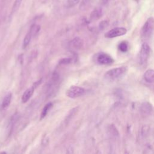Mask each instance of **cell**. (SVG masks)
<instances>
[{"instance_id":"obj_1","label":"cell","mask_w":154,"mask_h":154,"mask_svg":"<svg viewBox=\"0 0 154 154\" xmlns=\"http://www.w3.org/2000/svg\"><path fill=\"white\" fill-rule=\"evenodd\" d=\"M126 66H121L111 69L107 71L105 74V78L109 81H113L121 78L127 72Z\"/></svg>"},{"instance_id":"obj_2","label":"cell","mask_w":154,"mask_h":154,"mask_svg":"<svg viewBox=\"0 0 154 154\" xmlns=\"http://www.w3.org/2000/svg\"><path fill=\"white\" fill-rule=\"evenodd\" d=\"M154 29V19L149 17L143 25L141 29V36L142 38L146 39L149 38L153 31Z\"/></svg>"},{"instance_id":"obj_3","label":"cell","mask_w":154,"mask_h":154,"mask_svg":"<svg viewBox=\"0 0 154 154\" xmlns=\"http://www.w3.org/2000/svg\"><path fill=\"white\" fill-rule=\"evenodd\" d=\"M85 92V90L84 88L73 85L71 86L66 91V95L70 98H76L82 96Z\"/></svg>"},{"instance_id":"obj_4","label":"cell","mask_w":154,"mask_h":154,"mask_svg":"<svg viewBox=\"0 0 154 154\" xmlns=\"http://www.w3.org/2000/svg\"><path fill=\"white\" fill-rule=\"evenodd\" d=\"M150 51V46L146 42H144L140 51V62L141 64H144L146 63L149 57Z\"/></svg>"},{"instance_id":"obj_5","label":"cell","mask_w":154,"mask_h":154,"mask_svg":"<svg viewBox=\"0 0 154 154\" xmlns=\"http://www.w3.org/2000/svg\"><path fill=\"white\" fill-rule=\"evenodd\" d=\"M127 29L123 27H116L111 29L105 34V37L106 38H114L122 36L126 34Z\"/></svg>"},{"instance_id":"obj_6","label":"cell","mask_w":154,"mask_h":154,"mask_svg":"<svg viewBox=\"0 0 154 154\" xmlns=\"http://www.w3.org/2000/svg\"><path fill=\"white\" fill-rule=\"evenodd\" d=\"M97 62L102 65H109L114 63V59L108 54L103 52L99 53L96 56Z\"/></svg>"},{"instance_id":"obj_7","label":"cell","mask_w":154,"mask_h":154,"mask_svg":"<svg viewBox=\"0 0 154 154\" xmlns=\"http://www.w3.org/2000/svg\"><path fill=\"white\" fill-rule=\"evenodd\" d=\"M70 47L75 51H79L80 50L83 46V40L78 37H75L70 42Z\"/></svg>"},{"instance_id":"obj_8","label":"cell","mask_w":154,"mask_h":154,"mask_svg":"<svg viewBox=\"0 0 154 154\" xmlns=\"http://www.w3.org/2000/svg\"><path fill=\"white\" fill-rule=\"evenodd\" d=\"M152 111V105L148 102H143L140 106V111L143 115L148 116L151 114Z\"/></svg>"},{"instance_id":"obj_9","label":"cell","mask_w":154,"mask_h":154,"mask_svg":"<svg viewBox=\"0 0 154 154\" xmlns=\"http://www.w3.org/2000/svg\"><path fill=\"white\" fill-rule=\"evenodd\" d=\"M34 87H31L28 89H26L24 93H23L22 96V102L23 103H26L27 102L29 99L31 98V97L32 96L33 93H34Z\"/></svg>"},{"instance_id":"obj_10","label":"cell","mask_w":154,"mask_h":154,"mask_svg":"<svg viewBox=\"0 0 154 154\" xmlns=\"http://www.w3.org/2000/svg\"><path fill=\"white\" fill-rule=\"evenodd\" d=\"M11 98H12V94L11 93H8L5 96L1 103V109L2 110H5L9 106L11 101Z\"/></svg>"},{"instance_id":"obj_11","label":"cell","mask_w":154,"mask_h":154,"mask_svg":"<svg viewBox=\"0 0 154 154\" xmlns=\"http://www.w3.org/2000/svg\"><path fill=\"white\" fill-rule=\"evenodd\" d=\"M143 78L144 80L148 83L154 82V70L148 69L144 73Z\"/></svg>"},{"instance_id":"obj_12","label":"cell","mask_w":154,"mask_h":154,"mask_svg":"<svg viewBox=\"0 0 154 154\" xmlns=\"http://www.w3.org/2000/svg\"><path fill=\"white\" fill-rule=\"evenodd\" d=\"M102 14V10L100 8H95L90 14V19L91 20H96L99 19Z\"/></svg>"},{"instance_id":"obj_13","label":"cell","mask_w":154,"mask_h":154,"mask_svg":"<svg viewBox=\"0 0 154 154\" xmlns=\"http://www.w3.org/2000/svg\"><path fill=\"white\" fill-rule=\"evenodd\" d=\"M52 106H53V104H52V102H49V103H48L47 104H46L45 105V106L43 107V109L42 111V112L40 114V120L43 119L46 116V115L48 114L49 111L52 107Z\"/></svg>"},{"instance_id":"obj_14","label":"cell","mask_w":154,"mask_h":154,"mask_svg":"<svg viewBox=\"0 0 154 154\" xmlns=\"http://www.w3.org/2000/svg\"><path fill=\"white\" fill-rule=\"evenodd\" d=\"M40 29V26L38 25H37V24H34L31 26V27L29 31V32L32 37V36H34L35 35H36L39 32Z\"/></svg>"},{"instance_id":"obj_15","label":"cell","mask_w":154,"mask_h":154,"mask_svg":"<svg viewBox=\"0 0 154 154\" xmlns=\"http://www.w3.org/2000/svg\"><path fill=\"white\" fill-rule=\"evenodd\" d=\"M108 131L109 134L114 137H117V136H119V135L117 129L113 124H111L108 126Z\"/></svg>"},{"instance_id":"obj_16","label":"cell","mask_w":154,"mask_h":154,"mask_svg":"<svg viewBox=\"0 0 154 154\" xmlns=\"http://www.w3.org/2000/svg\"><path fill=\"white\" fill-rule=\"evenodd\" d=\"M118 49L122 52H126L128 50V44L126 42H122L118 46Z\"/></svg>"},{"instance_id":"obj_17","label":"cell","mask_w":154,"mask_h":154,"mask_svg":"<svg viewBox=\"0 0 154 154\" xmlns=\"http://www.w3.org/2000/svg\"><path fill=\"white\" fill-rule=\"evenodd\" d=\"M31 35L30 34V33L28 32L25 36L24 38H23V48H26V46H28V45H29L31 39Z\"/></svg>"},{"instance_id":"obj_18","label":"cell","mask_w":154,"mask_h":154,"mask_svg":"<svg viewBox=\"0 0 154 154\" xmlns=\"http://www.w3.org/2000/svg\"><path fill=\"white\" fill-rule=\"evenodd\" d=\"M22 1V0H15L14 1V2L13 7H12V10H11L12 13L16 12L19 9Z\"/></svg>"},{"instance_id":"obj_19","label":"cell","mask_w":154,"mask_h":154,"mask_svg":"<svg viewBox=\"0 0 154 154\" xmlns=\"http://www.w3.org/2000/svg\"><path fill=\"white\" fill-rule=\"evenodd\" d=\"M80 0H67V6L68 7H72L75 6L79 2Z\"/></svg>"},{"instance_id":"obj_20","label":"cell","mask_w":154,"mask_h":154,"mask_svg":"<svg viewBox=\"0 0 154 154\" xmlns=\"http://www.w3.org/2000/svg\"><path fill=\"white\" fill-rule=\"evenodd\" d=\"M109 25V23L107 20H102L99 23V28L100 30H103L105 29Z\"/></svg>"},{"instance_id":"obj_21","label":"cell","mask_w":154,"mask_h":154,"mask_svg":"<svg viewBox=\"0 0 154 154\" xmlns=\"http://www.w3.org/2000/svg\"><path fill=\"white\" fill-rule=\"evenodd\" d=\"M72 61V59L70 58H62L61 60H60L59 61V63L60 64H69L70 62Z\"/></svg>"},{"instance_id":"obj_22","label":"cell","mask_w":154,"mask_h":154,"mask_svg":"<svg viewBox=\"0 0 154 154\" xmlns=\"http://www.w3.org/2000/svg\"><path fill=\"white\" fill-rule=\"evenodd\" d=\"M149 130V127L147 125H144L141 129V135L142 136H145L147 134Z\"/></svg>"},{"instance_id":"obj_23","label":"cell","mask_w":154,"mask_h":154,"mask_svg":"<svg viewBox=\"0 0 154 154\" xmlns=\"http://www.w3.org/2000/svg\"><path fill=\"white\" fill-rule=\"evenodd\" d=\"M67 154H74V149L72 146H69L67 149Z\"/></svg>"},{"instance_id":"obj_24","label":"cell","mask_w":154,"mask_h":154,"mask_svg":"<svg viewBox=\"0 0 154 154\" xmlns=\"http://www.w3.org/2000/svg\"><path fill=\"white\" fill-rule=\"evenodd\" d=\"M48 143H49V138L47 137H45L42 141V144L44 146H46L48 144Z\"/></svg>"},{"instance_id":"obj_25","label":"cell","mask_w":154,"mask_h":154,"mask_svg":"<svg viewBox=\"0 0 154 154\" xmlns=\"http://www.w3.org/2000/svg\"><path fill=\"white\" fill-rule=\"evenodd\" d=\"M109 1L110 0H100V3H101L102 5H105L107 4L109 2Z\"/></svg>"},{"instance_id":"obj_26","label":"cell","mask_w":154,"mask_h":154,"mask_svg":"<svg viewBox=\"0 0 154 154\" xmlns=\"http://www.w3.org/2000/svg\"><path fill=\"white\" fill-rule=\"evenodd\" d=\"M96 154H102V153H101V152L99 150H97L96 151Z\"/></svg>"},{"instance_id":"obj_27","label":"cell","mask_w":154,"mask_h":154,"mask_svg":"<svg viewBox=\"0 0 154 154\" xmlns=\"http://www.w3.org/2000/svg\"><path fill=\"white\" fill-rule=\"evenodd\" d=\"M0 154H7L5 152H4V151H2V152H0Z\"/></svg>"},{"instance_id":"obj_28","label":"cell","mask_w":154,"mask_h":154,"mask_svg":"<svg viewBox=\"0 0 154 154\" xmlns=\"http://www.w3.org/2000/svg\"><path fill=\"white\" fill-rule=\"evenodd\" d=\"M90 1V0H84V1H83V3H84V2L86 3V2H87Z\"/></svg>"},{"instance_id":"obj_29","label":"cell","mask_w":154,"mask_h":154,"mask_svg":"<svg viewBox=\"0 0 154 154\" xmlns=\"http://www.w3.org/2000/svg\"><path fill=\"white\" fill-rule=\"evenodd\" d=\"M125 154H129V153H128L127 151H126V152H125Z\"/></svg>"},{"instance_id":"obj_30","label":"cell","mask_w":154,"mask_h":154,"mask_svg":"<svg viewBox=\"0 0 154 154\" xmlns=\"http://www.w3.org/2000/svg\"><path fill=\"white\" fill-rule=\"evenodd\" d=\"M135 1H138L139 0H135Z\"/></svg>"}]
</instances>
